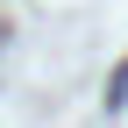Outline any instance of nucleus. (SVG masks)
<instances>
[{
    "label": "nucleus",
    "mask_w": 128,
    "mask_h": 128,
    "mask_svg": "<svg viewBox=\"0 0 128 128\" xmlns=\"http://www.w3.org/2000/svg\"><path fill=\"white\" fill-rule=\"evenodd\" d=\"M121 100H128V64L114 71V86H107V107H121Z\"/></svg>",
    "instance_id": "obj_1"
}]
</instances>
